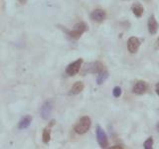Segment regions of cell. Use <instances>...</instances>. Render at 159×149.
<instances>
[{
    "label": "cell",
    "instance_id": "obj_1",
    "mask_svg": "<svg viewBox=\"0 0 159 149\" xmlns=\"http://www.w3.org/2000/svg\"><path fill=\"white\" fill-rule=\"evenodd\" d=\"M92 126V120L89 116H83L80 118V120L76 123L74 127V130L78 134H84L87 133Z\"/></svg>",
    "mask_w": 159,
    "mask_h": 149
},
{
    "label": "cell",
    "instance_id": "obj_2",
    "mask_svg": "<svg viewBox=\"0 0 159 149\" xmlns=\"http://www.w3.org/2000/svg\"><path fill=\"white\" fill-rule=\"evenodd\" d=\"M86 31H87V25L83 22H80V23H77L76 25H75L73 30L68 31V35L71 38L77 40L81 37Z\"/></svg>",
    "mask_w": 159,
    "mask_h": 149
},
{
    "label": "cell",
    "instance_id": "obj_3",
    "mask_svg": "<svg viewBox=\"0 0 159 149\" xmlns=\"http://www.w3.org/2000/svg\"><path fill=\"white\" fill-rule=\"evenodd\" d=\"M104 66L101 62H93L88 64L84 69V74H99L103 71Z\"/></svg>",
    "mask_w": 159,
    "mask_h": 149
},
{
    "label": "cell",
    "instance_id": "obj_4",
    "mask_svg": "<svg viewBox=\"0 0 159 149\" xmlns=\"http://www.w3.org/2000/svg\"><path fill=\"white\" fill-rule=\"evenodd\" d=\"M83 59H78L77 61H75L73 63H71L67 67L66 69V73L69 74L70 77H74L76 76V74L80 72V70H81V67L83 65Z\"/></svg>",
    "mask_w": 159,
    "mask_h": 149
},
{
    "label": "cell",
    "instance_id": "obj_5",
    "mask_svg": "<svg viewBox=\"0 0 159 149\" xmlns=\"http://www.w3.org/2000/svg\"><path fill=\"white\" fill-rule=\"evenodd\" d=\"M97 140L102 148H107L108 146V139L107 134L99 125L97 127Z\"/></svg>",
    "mask_w": 159,
    "mask_h": 149
},
{
    "label": "cell",
    "instance_id": "obj_6",
    "mask_svg": "<svg viewBox=\"0 0 159 149\" xmlns=\"http://www.w3.org/2000/svg\"><path fill=\"white\" fill-rule=\"evenodd\" d=\"M52 109H53V102L51 101H47L43 103V106H41V109H40V114L43 119H48L50 117L52 113Z\"/></svg>",
    "mask_w": 159,
    "mask_h": 149
},
{
    "label": "cell",
    "instance_id": "obj_7",
    "mask_svg": "<svg viewBox=\"0 0 159 149\" xmlns=\"http://www.w3.org/2000/svg\"><path fill=\"white\" fill-rule=\"evenodd\" d=\"M139 46H140V41H139V39L137 37L132 36V37H130V38L128 39V41H127V49H128L129 53L135 54L138 51Z\"/></svg>",
    "mask_w": 159,
    "mask_h": 149
},
{
    "label": "cell",
    "instance_id": "obj_8",
    "mask_svg": "<svg viewBox=\"0 0 159 149\" xmlns=\"http://www.w3.org/2000/svg\"><path fill=\"white\" fill-rule=\"evenodd\" d=\"M147 88V84L144 81H137L132 88V93L138 94V96H141V94H144L146 93Z\"/></svg>",
    "mask_w": 159,
    "mask_h": 149
},
{
    "label": "cell",
    "instance_id": "obj_9",
    "mask_svg": "<svg viewBox=\"0 0 159 149\" xmlns=\"http://www.w3.org/2000/svg\"><path fill=\"white\" fill-rule=\"evenodd\" d=\"M106 17H107V13L102 9H96V10H93L91 14V19L93 21H96L98 23L102 22L103 20L106 19Z\"/></svg>",
    "mask_w": 159,
    "mask_h": 149
},
{
    "label": "cell",
    "instance_id": "obj_10",
    "mask_svg": "<svg viewBox=\"0 0 159 149\" xmlns=\"http://www.w3.org/2000/svg\"><path fill=\"white\" fill-rule=\"evenodd\" d=\"M147 26H148V31L151 35H155L157 33V30H158V23L155 19V16L154 15H151L150 17L148 19V23H147Z\"/></svg>",
    "mask_w": 159,
    "mask_h": 149
},
{
    "label": "cell",
    "instance_id": "obj_11",
    "mask_svg": "<svg viewBox=\"0 0 159 149\" xmlns=\"http://www.w3.org/2000/svg\"><path fill=\"white\" fill-rule=\"evenodd\" d=\"M54 123H55V120H51V122L49 123V125L44 128L43 134H42V139L44 143L48 144L50 140H51V129H52V126L54 125Z\"/></svg>",
    "mask_w": 159,
    "mask_h": 149
},
{
    "label": "cell",
    "instance_id": "obj_12",
    "mask_svg": "<svg viewBox=\"0 0 159 149\" xmlns=\"http://www.w3.org/2000/svg\"><path fill=\"white\" fill-rule=\"evenodd\" d=\"M84 83H82V82H76L73 84V87L71 88V89H70L69 94L76 96V94H79L80 93H82L84 91Z\"/></svg>",
    "mask_w": 159,
    "mask_h": 149
},
{
    "label": "cell",
    "instance_id": "obj_13",
    "mask_svg": "<svg viewBox=\"0 0 159 149\" xmlns=\"http://www.w3.org/2000/svg\"><path fill=\"white\" fill-rule=\"evenodd\" d=\"M131 10H132V13L138 18L141 17L144 13V8L140 3H134L131 6Z\"/></svg>",
    "mask_w": 159,
    "mask_h": 149
},
{
    "label": "cell",
    "instance_id": "obj_14",
    "mask_svg": "<svg viewBox=\"0 0 159 149\" xmlns=\"http://www.w3.org/2000/svg\"><path fill=\"white\" fill-rule=\"evenodd\" d=\"M31 122H32V117L31 116H24L21 120L19 121V124H18V128L19 129H26L28 128L30 125H31Z\"/></svg>",
    "mask_w": 159,
    "mask_h": 149
},
{
    "label": "cell",
    "instance_id": "obj_15",
    "mask_svg": "<svg viewBox=\"0 0 159 149\" xmlns=\"http://www.w3.org/2000/svg\"><path fill=\"white\" fill-rule=\"evenodd\" d=\"M108 76H109V74L107 71H102V72L99 73L98 78H97V83H98V84H99V86H101V84H102L108 79Z\"/></svg>",
    "mask_w": 159,
    "mask_h": 149
},
{
    "label": "cell",
    "instance_id": "obj_16",
    "mask_svg": "<svg viewBox=\"0 0 159 149\" xmlns=\"http://www.w3.org/2000/svg\"><path fill=\"white\" fill-rule=\"evenodd\" d=\"M143 147L145 149H152L153 147V138L152 137H148L143 143Z\"/></svg>",
    "mask_w": 159,
    "mask_h": 149
},
{
    "label": "cell",
    "instance_id": "obj_17",
    "mask_svg": "<svg viewBox=\"0 0 159 149\" xmlns=\"http://www.w3.org/2000/svg\"><path fill=\"white\" fill-rule=\"evenodd\" d=\"M112 94L114 97H119L121 96V88L119 87H116L113 88V91H112Z\"/></svg>",
    "mask_w": 159,
    "mask_h": 149
},
{
    "label": "cell",
    "instance_id": "obj_18",
    "mask_svg": "<svg viewBox=\"0 0 159 149\" xmlns=\"http://www.w3.org/2000/svg\"><path fill=\"white\" fill-rule=\"evenodd\" d=\"M155 91H156V93L159 96V83L156 84V88H155Z\"/></svg>",
    "mask_w": 159,
    "mask_h": 149
},
{
    "label": "cell",
    "instance_id": "obj_19",
    "mask_svg": "<svg viewBox=\"0 0 159 149\" xmlns=\"http://www.w3.org/2000/svg\"><path fill=\"white\" fill-rule=\"evenodd\" d=\"M111 148H123L122 145H114V146H111Z\"/></svg>",
    "mask_w": 159,
    "mask_h": 149
},
{
    "label": "cell",
    "instance_id": "obj_20",
    "mask_svg": "<svg viewBox=\"0 0 159 149\" xmlns=\"http://www.w3.org/2000/svg\"><path fill=\"white\" fill-rule=\"evenodd\" d=\"M18 1L21 3V4H25V3L27 2V0H18Z\"/></svg>",
    "mask_w": 159,
    "mask_h": 149
},
{
    "label": "cell",
    "instance_id": "obj_21",
    "mask_svg": "<svg viewBox=\"0 0 159 149\" xmlns=\"http://www.w3.org/2000/svg\"><path fill=\"white\" fill-rule=\"evenodd\" d=\"M157 127H158V129H159V123L157 124ZM158 131H159V130H158Z\"/></svg>",
    "mask_w": 159,
    "mask_h": 149
},
{
    "label": "cell",
    "instance_id": "obj_22",
    "mask_svg": "<svg viewBox=\"0 0 159 149\" xmlns=\"http://www.w3.org/2000/svg\"><path fill=\"white\" fill-rule=\"evenodd\" d=\"M157 42H158V46H159V39H158V41H157Z\"/></svg>",
    "mask_w": 159,
    "mask_h": 149
}]
</instances>
